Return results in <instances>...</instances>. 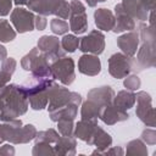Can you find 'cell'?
<instances>
[{
	"mask_svg": "<svg viewBox=\"0 0 156 156\" xmlns=\"http://www.w3.org/2000/svg\"><path fill=\"white\" fill-rule=\"evenodd\" d=\"M104 39L105 38L100 32L93 30L87 37L82 38L79 43V50H82L83 52H90L94 55H99L104 51V48H105Z\"/></svg>",
	"mask_w": 156,
	"mask_h": 156,
	"instance_id": "cell-8",
	"label": "cell"
},
{
	"mask_svg": "<svg viewBox=\"0 0 156 156\" xmlns=\"http://www.w3.org/2000/svg\"><path fill=\"white\" fill-rule=\"evenodd\" d=\"M132 69V60L129 56L123 54H115L108 60V71L110 73L119 79L126 77Z\"/></svg>",
	"mask_w": 156,
	"mask_h": 156,
	"instance_id": "cell-7",
	"label": "cell"
},
{
	"mask_svg": "<svg viewBox=\"0 0 156 156\" xmlns=\"http://www.w3.org/2000/svg\"><path fill=\"white\" fill-rule=\"evenodd\" d=\"M50 71L54 78L66 85H69L74 80V62L71 57L58 58L51 65Z\"/></svg>",
	"mask_w": 156,
	"mask_h": 156,
	"instance_id": "cell-4",
	"label": "cell"
},
{
	"mask_svg": "<svg viewBox=\"0 0 156 156\" xmlns=\"http://www.w3.org/2000/svg\"><path fill=\"white\" fill-rule=\"evenodd\" d=\"M69 27L71 29L77 33H84L88 28V21H87V15H85V7L79 0H73L69 6Z\"/></svg>",
	"mask_w": 156,
	"mask_h": 156,
	"instance_id": "cell-5",
	"label": "cell"
},
{
	"mask_svg": "<svg viewBox=\"0 0 156 156\" xmlns=\"http://www.w3.org/2000/svg\"><path fill=\"white\" fill-rule=\"evenodd\" d=\"M141 46L138 54V60L135 62V66H138V69H144L155 66V32L154 28L141 26L140 32Z\"/></svg>",
	"mask_w": 156,
	"mask_h": 156,
	"instance_id": "cell-1",
	"label": "cell"
},
{
	"mask_svg": "<svg viewBox=\"0 0 156 156\" xmlns=\"http://www.w3.org/2000/svg\"><path fill=\"white\" fill-rule=\"evenodd\" d=\"M124 87L130 89V90H135L140 87V79L136 76H132L124 80Z\"/></svg>",
	"mask_w": 156,
	"mask_h": 156,
	"instance_id": "cell-24",
	"label": "cell"
},
{
	"mask_svg": "<svg viewBox=\"0 0 156 156\" xmlns=\"http://www.w3.org/2000/svg\"><path fill=\"white\" fill-rule=\"evenodd\" d=\"M95 17V24L98 26V28L102 29V30H110L113 29L115 27V17L112 15V12H110L106 9H98L94 13Z\"/></svg>",
	"mask_w": 156,
	"mask_h": 156,
	"instance_id": "cell-16",
	"label": "cell"
},
{
	"mask_svg": "<svg viewBox=\"0 0 156 156\" xmlns=\"http://www.w3.org/2000/svg\"><path fill=\"white\" fill-rule=\"evenodd\" d=\"M135 100L138 101V107H136V115L147 126L154 127L155 126V111L151 105V99L150 95L140 91L139 94L135 95Z\"/></svg>",
	"mask_w": 156,
	"mask_h": 156,
	"instance_id": "cell-6",
	"label": "cell"
},
{
	"mask_svg": "<svg viewBox=\"0 0 156 156\" xmlns=\"http://www.w3.org/2000/svg\"><path fill=\"white\" fill-rule=\"evenodd\" d=\"M38 48H39L38 50H40L49 58H57L58 56L62 55V52L60 51V41L55 37H49V35L41 37L40 40L38 41Z\"/></svg>",
	"mask_w": 156,
	"mask_h": 156,
	"instance_id": "cell-10",
	"label": "cell"
},
{
	"mask_svg": "<svg viewBox=\"0 0 156 156\" xmlns=\"http://www.w3.org/2000/svg\"><path fill=\"white\" fill-rule=\"evenodd\" d=\"M121 5L132 18H138L141 21L147 18V11L144 9L139 0H123Z\"/></svg>",
	"mask_w": 156,
	"mask_h": 156,
	"instance_id": "cell-14",
	"label": "cell"
},
{
	"mask_svg": "<svg viewBox=\"0 0 156 156\" xmlns=\"http://www.w3.org/2000/svg\"><path fill=\"white\" fill-rule=\"evenodd\" d=\"M16 67V62L13 58H7L6 61H4L2 63V69L0 71V88L4 87L11 78V74L13 73Z\"/></svg>",
	"mask_w": 156,
	"mask_h": 156,
	"instance_id": "cell-19",
	"label": "cell"
},
{
	"mask_svg": "<svg viewBox=\"0 0 156 156\" xmlns=\"http://www.w3.org/2000/svg\"><path fill=\"white\" fill-rule=\"evenodd\" d=\"M138 43H139V34H138V32H130L128 34H124V35L119 37L118 40H117L118 46L129 57H132L136 52Z\"/></svg>",
	"mask_w": 156,
	"mask_h": 156,
	"instance_id": "cell-12",
	"label": "cell"
},
{
	"mask_svg": "<svg viewBox=\"0 0 156 156\" xmlns=\"http://www.w3.org/2000/svg\"><path fill=\"white\" fill-rule=\"evenodd\" d=\"M96 128V123L94 119H83L77 124L76 128V134L78 135L79 139L89 141V139L91 138V134L94 133Z\"/></svg>",
	"mask_w": 156,
	"mask_h": 156,
	"instance_id": "cell-17",
	"label": "cell"
},
{
	"mask_svg": "<svg viewBox=\"0 0 156 156\" xmlns=\"http://www.w3.org/2000/svg\"><path fill=\"white\" fill-rule=\"evenodd\" d=\"M140 1V4L144 6V9L147 11V10H150V11H152L154 10V7H155V0H139Z\"/></svg>",
	"mask_w": 156,
	"mask_h": 156,
	"instance_id": "cell-26",
	"label": "cell"
},
{
	"mask_svg": "<svg viewBox=\"0 0 156 156\" xmlns=\"http://www.w3.org/2000/svg\"><path fill=\"white\" fill-rule=\"evenodd\" d=\"M11 0H0V16H6L11 10Z\"/></svg>",
	"mask_w": 156,
	"mask_h": 156,
	"instance_id": "cell-25",
	"label": "cell"
},
{
	"mask_svg": "<svg viewBox=\"0 0 156 156\" xmlns=\"http://www.w3.org/2000/svg\"><path fill=\"white\" fill-rule=\"evenodd\" d=\"M22 66L26 71H32L35 77H49L51 76L50 67L44 56L39 55L38 49H33L22 60Z\"/></svg>",
	"mask_w": 156,
	"mask_h": 156,
	"instance_id": "cell-3",
	"label": "cell"
},
{
	"mask_svg": "<svg viewBox=\"0 0 156 156\" xmlns=\"http://www.w3.org/2000/svg\"><path fill=\"white\" fill-rule=\"evenodd\" d=\"M15 37H16V33L11 28L10 23L5 20H0V41L7 43L13 40Z\"/></svg>",
	"mask_w": 156,
	"mask_h": 156,
	"instance_id": "cell-21",
	"label": "cell"
},
{
	"mask_svg": "<svg viewBox=\"0 0 156 156\" xmlns=\"http://www.w3.org/2000/svg\"><path fill=\"white\" fill-rule=\"evenodd\" d=\"M78 67H79V72L87 76H95L100 72L101 69V63L98 56H93V55H83L79 58L78 62Z\"/></svg>",
	"mask_w": 156,
	"mask_h": 156,
	"instance_id": "cell-11",
	"label": "cell"
},
{
	"mask_svg": "<svg viewBox=\"0 0 156 156\" xmlns=\"http://www.w3.org/2000/svg\"><path fill=\"white\" fill-rule=\"evenodd\" d=\"M61 45L66 51L73 52L79 45V39L74 35H65L62 41H61Z\"/></svg>",
	"mask_w": 156,
	"mask_h": 156,
	"instance_id": "cell-22",
	"label": "cell"
},
{
	"mask_svg": "<svg viewBox=\"0 0 156 156\" xmlns=\"http://www.w3.org/2000/svg\"><path fill=\"white\" fill-rule=\"evenodd\" d=\"M104 1H105V0H104Z\"/></svg>",
	"mask_w": 156,
	"mask_h": 156,
	"instance_id": "cell-30",
	"label": "cell"
},
{
	"mask_svg": "<svg viewBox=\"0 0 156 156\" xmlns=\"http://www.w3.org/2000/svg\"><path fill=\"white\" fill-rule=\"evenodd\" d=\"M116 10V15H117V22H115V27L113 30L117 32H122V30H130L134 29V21L133 18L123 10L122 5H116L115 7Z\"/></svg>",
	"mask_w": 156,
	"mask_h": 156,
	"instance_id": "cell-13",
	"label": "cell"
},
{
	"mask_svg": "<svg viewBox=\"0 0 156 156\" xmlns=\"http://www.w3.org/2000/svg\"><path fill=\"white\" fill-rule=\"evenodd\" d=\"M6 56V50L4 46L0 45V60H4V57Z\"/></svg>",
	"mask_w": 156,
	"mask_h": 156,
	"instance_id": "cell-28",
	"label": "cell"
},
{
	"mask_svg": "<svg viewBox=\"0 0 156 156\" xmlns=\"http://www.w3.org/2000/svg\"><path fill=\"white\" fill-rule=\"evenodd\" d=\"M29 1H30V0H15V2H16L17 5H20V4H21V5H23V4H28Z\"/></svg>",
	"mask_w": 156,
	"mask_h": 156,
	"instance_id": "cell-29",
	"label": "cell"
},
{
	"mask_svg": "<svg viewBox=\"0 0 156 156\" xmlns=\"http://www.w3.org/2000/svg\"><path fill=\"white\" fill-rule=\"evenodd\" d=\"M11 22L20 33H24L28 30H33L35 20L34 15L30 11H27L22 7H17L11 15Z\"/></svg>",
	"mask_w": 156,
	"mask_h": 156,
	"instance_id": "cell-9",
	"label": "cell"
},
{
	"mask_svg": "<svg viewBox=\"0 0 156 156\" xmlns=\"http://www.w3.org/2000/svg\"><path fill=\"white\" fill-rule=\"evenodd\" d=\"M113 98V90L110 87H101V88H96L94 90H91L89 93V99L94 102H96L98 105H100L102 108L108 105L111 102Z\"/></svg>",
	"mask_w": 156,
	"mask_h": 156,
	"instance_id": "cell-15",
	"label": "cell"
},
{
	"mask_svg": "<svg viewBox=\"0 0 156 156\" xmlns=\"http://www.w3.org/2000/svg\"><path fill=\"white\" fill-rule=\"evenodd\" d=\"M35 26H37V28H38L39 30L44 29L45 26H46V20H45L44 17H38V18H37V23H35Z\"/></svg>",
	"mask_w": 156,
	"mask_h": 156,
	"instance_id": "cell-27",
	"label": "cell"
},
{
	"mask_svg": "<svg viewBox=\"0 0 156 156\" xmlns=\"http://www.w3.org/2000/svg\"><path fill=\"white\" fill-rule=\"evenodd\" d=\"M135 102V95L132 93H127V91H121L116 99H115V105L117 108L126 111L128 108H130Z\"/></svg>",
	"mask_w": 156,
	"mask_h": 156,
	"instance_id": "cell-18",
	"label": "cell"
},
{
	"mask_svg": "<svg viewBox=\"0 0 156 156\" xmlns=\"http://www.w3.org/2000/svg\"><path fill=\"white\" fill-rule=\"evenodd\" d=\"M91 136L94 138V140L90 141V144H95L100 147H105V146H108L111 144V138L107 133H105L102 129L100 128H95L94 133L91 134Z\"/></svg>",
	"mask_w": 156,
	"mask_h": 156,
	"instance_id": "cell-20",
	"label": "cell"
},
{
	"mask_svg": "<svg viewBox=\"0 0 156 156\" xmlns=\"http://www.w3.org/2000/svg\"><path fill=\"white\" fill-rule=\"evenodd\" d=\"M28 6L39 13L56 15L63 20L69 15V6L65 0H30Z\"/></svg>",
	"mask_w": 156,
	"mask_h": 156,
	"instance_id": "cell-2",
	"label": "cell"
},
{
	"mask_svg": "<svg viewBox=\"0 0 156 156\" xmlns=\"http://www.w3.org/2000/svg\"><path fill=\"white\" fill-rule=\"evenodd\" d=\"M51 30L56 34H63L68 30V24L63 21V20H58V18H55L51 21Z\"/></svg>",
	"mask_w": 156,
	"mask_h": 156,
	"instance_id": "cell-23",
	"label": "cell"
}]
</instances>
